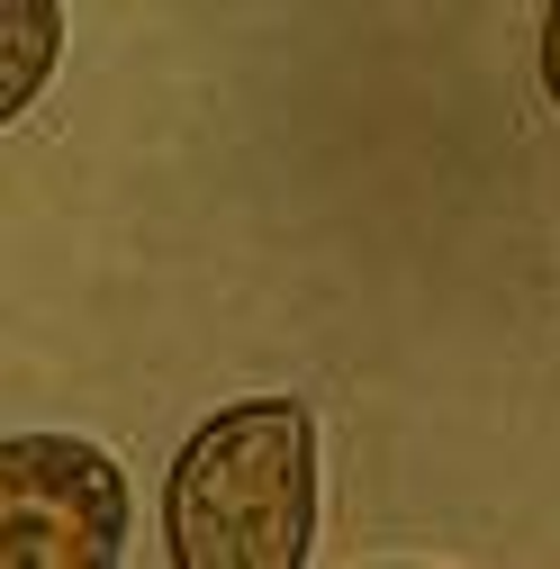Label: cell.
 <instances>
[{"mask_svg":"<svg viewBox=\"0 0 560 569\" xmlns=\"http://www.w3.org/2000/svg\"><path fill=\"white\" fill-rule=\"evenodd\" d=\"M136 497L127 470L82 435L0 443V569H118Z\"/></svg>","mask_w":560,"mask_h":569,"instance_id":"cell-2","label":"cell"},{"mask_svg":"<svg viewBox=\"0 0 560 569\" xmlns=\"http://www.w3.org/2000/svg\"><path fill=\"white\" fill-rule=\"evenodd\" d=\"M533 63H542V100L560 109V0H542V46H533Z\"/></svg>","mask_w":560,"mask_h":569,"instance_id":"cell-4","label":"cell"},{"mask_svg":"<svg viewBox=\"0 0 560 569\" xmlns=\"http://www.w3.org/2000/svg\"><path fill=\"white\" fill-rule=\"evenodd\" d=\"M317 551V416L308 398H236L163 479L172 569H308Z\"/></svg>","mask_w":560,"mask_h":569,"instance_id":"cell-1","label":"cell"},{"mask_svg":"<svg viewBox=\"0 0 560 569\" xmlns=\"http://www.w3.org/2000/svg\"><path fill=\"white\" fill-rule=\"evenodd\" d=\"M63 54V0H0V118H28Z\"/></svg>","mask_w":560,"mask_h":569,"instance_id":"cell-3","label":"cell"}]
</instances>
